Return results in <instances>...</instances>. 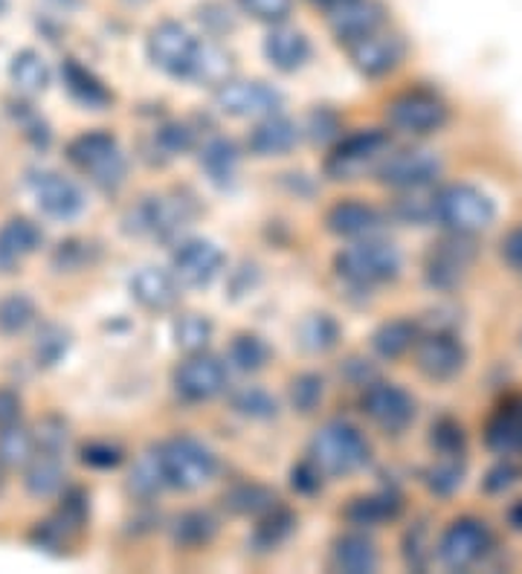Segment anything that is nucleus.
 <instances>
[{
    "mask_svg": "<svg viewBox=\"0 0 522 574\" xmlns=\"http://www.w3.org/2000/svg\"><path fill=\"white\" fill-rule=\"evenodd\" d=\"M490 542V528L485 519H476V516H459L453 523L447 525L441 540H438V560L444 563L447 569H471L473 563H479L485 554H488Z\"/></svg>",
    "mask_w": 522,
    "mask_h": 574,
    "instance_id": "nucleus-8",
    "label": "nucleus"
},
{
    "mask_svg": "<svg viewBox=\"0 0 522 574\" xmlns=\"http://www.w3.org/2000/svg\"><path fill=\"white\" fill-rule=\"evenodd\" d=\"M299 140V128L290 122L287 117H278V113H270L259 122V125L250 131V140H247V148L256 154V157H278V154H287Z\"/></svg>",
    "mask_w": 522,
    "mask_h": 574,
    "instance_id": "nucleus-24",
    "label": "nucleus"
},
{
    "mask_svg": "<svg viewBox=\"0 0 522 574\" xmlns=\"http://www.w3.org/2000/svg\"><path fill=\"white\" fill-rule=\"evenodd\" d=\"M508 523L514 525L517 531H522V499L520 502H514V505H511V511H508Z\"/></svg>",
    "mask_w": 522,
    "mask_h": 574,
    "instance_id": "nucleus-59",
    "label": "nucleus"
},
{
    "mask_svg": "<svg viewBox=\"0 0 522 574\" xmlns=\"http://www.w3.org/2000/svg\"><path fill=\"white\" fill-rule=\"evenodd\" d=\"M290 481H294V488L299 490V493H308V497H311V493H317V490L322 488V470L308 458V462H299V465L294 467Z\"/></svg>",
    "mask_w": 522,
    "mask_h": 574,
    "instance_id": "nucleus-53",
    "label": "nucleus"
},
{
    "mask_svg": "<svg viewBox=\"0 0 522 574\" xmlns=\"http://www.w3.org/2000/svg\"><path fill=\"white\" fill-rule=\"evenodd\" d=\"M0 9H3V0H0Z\"/></svg>",
    "mask_w": 522,
    "mask_h": 574,
    "instance_id": "nucleus-63",
    "label": "nucleus"
},
{
    "mask_svg": "<svg viewBox=\"0 0 522 574\" xmlns=\"http://www.w3.org/2000/svg\"><path fill=\"white\" fill-rule=\"evenodd\" d=\"M282 94L273 85L264 82H221L215 91V105L224 113L238 119H264L270 113H278L282 108Z\"/></svg>",
    "mask_w": 522,
    "mask_h": 574,
    "instance_id": "nucleus-13",
    "label": "nucleus"
},
{
    "mask_svg": "<svg viewBox=\"0 0 522 574\" xmlns=\"http://www.w3.org/2000/svg\"><path fill=\"white\" fill-rule=\"evenodd\" d=\"M499 253H502V259H506L511 267L522 271V224L520 227L511 229V232L502 238V247H499Z\"/></svg>",
    "mask_w": 522,
    "mask_h": 574,
    "instance_id": "nucleus-57",
    "label": "nucleus"
},
{
    "mask_svg": "<svg viewBox=\"0 0 522 574\" xmlns=\"http://www.w3.org/2000/svg\"><path fill=\"white\" fill-rule=\"evenodd\" d=\"M131 296L149 311H169L180 299L175 273H166L161 267H140L131 276Z\"/></svg>",
    "mask_w": 522,
    "mask_h": 574,
    "instance_id": "nucleus-22",
    "label": "nucleus"
},
{
    "mask_svg": "<svg viewBox=\"0 0 522 574\" xmlns=\"http://www.w3.org/2000/svg\"><path fill=\"white\" fill-rule=\"evenodd\" d=\"M163 485H166V481H163L157 456H143L140 458V465L131 470V485H128V488H131V493H137L140 499H149L154 497Z\"/></svg>",
    "mask_w": 522,
    "mask_h": 574,
    "instance_id": "nucleus-45",
    "label": "nucleus"
},
{
    "mask_svg": "<svg viewBox=\"0 0 522 574\" xmlns=\"http://www.w3.org/2000/svg\"><path fill=\"white\" fill-rule=\"evenodd\" d=\"M229 360L236 366L238 372H259L264 369L270 360V348L268 343L256 334H238L233 343H229Z\"/></svg>",
    "mask_w": 522,
    "mask_h": 574,
    "instance_id": "nucleus-37",
    "label": "nucleus"
},
{
    "mask_svg": "<svg viewBox=\"0 0 522 574\" xmlns=\"http://www.w3.org/2000/svg\"><path fill=\"white\" fill-rule=\"evenodd\" d=\"M432 218L450 232L476 236V232L494 224L497 206L488 194L471 187V183H450V187L438 189L436 198H432Z\"/></svg>",
    "mask_w": 522,
    "mask_h": 574,
    "instance_id": "nucleus-2",
    "label": "nucleus"
},
{
    "mask_svg": "<svg viewBox=\"0 0 522 574\" xmlns=\"http://www.w3.org/2000/svg\"><path fill=\"white\" fill-rule=\"evenodd\" d=\"M325 224H329V229L334 232V236H343V238H369L375 236L380 227H383V215H380L371 203H363V201H354V198H348V201H340L334 203L329 210V215H325Z\"/></svg>",
    "mask_w": 522,
    "mask_h": 574,
    "instance_id": "nucleus-21",
    "label": "nucleus"
},
{
    "mask_svg": "<svg viewBox=\"0 0 522 574\" xmlns=\"http://www.w3.org/2000/svg\"><path fill=\"white\" fill-rule=\"evenodd\" d=\"M203 41L194 38L183 24L163 21L149 33V59L175 79H192L198 59H201Z\"/></svg>",
    "mask_w": 522,
    "mask_h": 574,
    "instance_id": "nucleus-6",
    "label": "nucleus"
},
{
    "mask_svg": "<svg viewBox=\"0 0 522 574\" xmlns=\"http://www.w3.org/2000/svg\"><path fill=\"white\" fill-rule=\"evenodd\" d=\"M404 558L413 569L427 566V560H430V551H427V528H424V525H415V528H410V531H406Z\"/></svg>",
    "mask_w": 522,
    "mask_h": 574,
    "instance_id": "nucleus-51",
    "label": "nucleus"
},
{
    "mask_svg": "<svg viewBox=\"0 0 522 574\" xmlns=\"http://www.w3.org/2000/svg\"><path fill=\"white\" fill-rule=\"evenodd\" d=\"M24 467H26L24 488L29 497L47 499L52 497V493H59L61 485H64V465H61L59 453L38 450V453H33V458H29Z\"/></svg>",
    "mask_w": 522,
    "mask_h": 574,
    "instance_id": "nucleus-28",
    "label": "nucleus"
},
{
    "mask_svg": "<svg viewBox=\"0 0 522 574\" xmlns=\"http://www.w3.org/2000/svg\"><path fill=\"white\" fill-rule=\"evenodd\" d=\"M157 465H161L163 481L175 490H198L215 476L218 458L203 441L177 435L157 450Z\"/></svg>",
    "mask_w": 522,
    "mask_h": 574,
    "instance_id": "nucleus-3",
    "label": "nucleus"
},
{
    "mask_svg": "<svg viewBox=\"0 0 522 574\" xmlns=\"http://www.w3.org/2000/svg\"><path fill=\"white\" fill-rule=\"evenodd\" d=\"M296 525V516L287 511V507H278L273 505L264 514V519L259 523V528H256V537H253V546L261 551H270L276 549L278 542H285L287 537H290V531H294Z\"/></svg>",
    "mask_w": 522,
    "mask_h": 574,
    "instance_id": "nucleus-35",
    "label": "nucleus"
},
{
    "mask_svg": "<svg viewBox=\"0 0 522 574\" xmlns=\"http://www.w3.org/2000/svg\"><path fill=\"white\" fill-rule=\"evenodd\" d=\"M441 175V157L430 148H404L387 154L378 166V180L392 189H422L430 187Z\"/></svg>",
    "mask_w": 522,
    "mask_h": 574,
    "instance_id": "nucleus-12",
    "label": "nucleus"
},
{
    "mask_svg": "<svg viewBox=\"0 0 522 574\" xmlns=\"http://www.w3.org/2000/svg\"><path fill=\"white\" fill-rule=\"evenodd\" d=\"M70 334L61 325H44L35 337V360L38 366H56L61 357L68 355Z\"/></svg>",
    "mask_w": 522,
    "mask_h": 574,
    "instance_id": "nucleus-42",
    "label": "nucleus"
},
{
    "mask_svg": "<svg viewBox=\"0 0 522 574\" xmlns=\"http://www.w3.org/2000/svg\"><path fill=\"white\" fill-rule=\"evenodd\" d=\"M82 462L91 467H117L122 462V450L108 441H93V444L82 447Z\"/></svg>",
    "mask_w": 522,
    "mask_h": 574,
    "instance_id": "nucleus-52",
    "label": "nucleus"
},
{
    "mask_svg": "<svg viewBox=\"0 0 522 574\" xmlns=\"http://www.w3.org/2000/svg\"><path fill=\"white\" fill-rule=\"evenodd\" d=\"M70 163L82 169L87 178L102 189H117L122 187L128 171V160L122 148H119L117 136L108 131H87L79 134L73 143L68 145Z\"/></svg>",
    "mask_w": 522,
    "mask_h": 574,
    "instance_id": "nucleus-5",
    "label": "nucleus"
},
{
    "mask_svg": "<svg viewBox=\"0 0 522 574\" xmlns=\"http://www.w3.org/2000/svg\"><path fill=\"white\" fill-rule=\"evenodd\" d=\"M378 549L366 534H346L334 542V551H331V566L337 572L369 574L378 569Z\"/></svg>",
    "mask_w": 522,
    "mask_h": 574,
    "instance_id": "nucleus-27",
    "label": "nucleus"
},
{
    "mask_svg": "<svg viewBox=\"0 0 522 574\" xmlns=\"http://www.w3.org/2000/svg\"><path fill=\"white\" fill-rule=\"evenodd\" d=\"M52 3H59V7H76L79 0H52Z\"/></svg>",
    "mask_w": 522,
    "mask_h": 574,
    "instance_id": "nucleus-61",
    "label": "nucleus"
},
{
    "mask_svg": "<svg viewBox=\"0 0 522 574\" xmlns=\"http://www.w3.org/2000/svg\"><path fill=\"white\" fill-rule=\"evenodd\" d=\"M329 24L331 33L337 35V41L354 44L383 24V7L375 0H346V3L331 9Z\"/></svg>",
    "mask_w": 522,
    "mask_h": 574,
    "instance_id": "nucleus-19",
    "label": "nucleus"
},
{
    "mask_svg": "<svg viewBox=\"0 0 522 574\" xmlns=\"http://www.w3.org/2000/svg\"><path fill=\"white\" fill-rule=\"evenodd\" d=\"M87 259L85 244H79V241H68V244H59L56 255H52V264L59 267V271H79Z\"/></svg>",
    "mask_w": 522,
    "mask_h": 574,
    "instance_id": "nucleus-54",
    "label": "nucleus"
},
{
    "mask_svg": "<svg viewBox=\"0 0 522 574\" xmlns=\"http://www.w3.org/2000/svg\"><path fill=\"white\" fill-rule=\"evenodd\" d=\"M313 3H317V7L334 9V7H340V3H346V0H313Z\"/></svg>",
    "mask_w": 522,
    "mask_h": 574,
    "instance_id": "nucleus-60",
    "label": "nucleus"
},
{
    "mask_svg": "<svg viewBox=\"0 0 522 574\" xmlns=\"http://www.w3.org/2000/svg\"><path fill=\"white\" fill-rule=\"evenodd\" d=\"M352 47L354 68L360 70L363 76H387L389 70L398 68V61L404 59V41L398 35H380L378 29L369 35L357 38Z\"/></svg>",
    "mask_w": 522,
    "mask_h": 574,
    "instance_id": "nucleus-18",
    "label": "nucleus"
},
{
    "mask_svg": "<svg viewBox=\"0 0 522 574\" xmlns=\"http://www.w3.org/2000/svg\"><path fill=\"white\" fill-rule=\"evenodd\" d=\"M387 119L404 134H432L447 122V105L430 91H406L389 101Z\"/></svg>",
    "mask_w": 522,
    "mask_h": 574,
    "instance_id": "nucleus-10",
    "label": "nucleus"
},
{
    "mask_svg": "<svg viewBox=\"0 0 522 574\" xmlns=\"http://www.w3.org/2000/svg\"><path fill=\"white\" fill-rule=\"evenodd\" d=\"M9 76H12V85L21 91V94H44L47 85H50V68L44 61L41 52L35 50H21L15 52V59L9 64Z\"/></svg>",
    "mask_w": 522,
    "mask_h": 574,
    "instance_id": "nucleus-30",
    "label": "nucleus"
},
{
    "mask_svg": "<svg viewBox=\"0 0 522 574\" xmlns=\"http://www.w3.org/2000/svg\"><path fill=\"white\" fill-rule=\"evenodd\" d=\"M212 339V322L201 313H186L175 322V343L177 348H183L189 355L194 351H203L206 343Z\"/></svg>",
    "mask_w": 522,
    "mask_h": 574,
    "instance_id": "nucleus-39",
    "label": "nucleus"
},
{
    "mask_svg": "<svg viewBox=\"0 0 522 574\" xmlns=\"http://www.w3.org/2000/svg\"><path fill=\"white\" fill-rule=\"evenodd\" d=\"M44 241V232L29 218H9L0 227V273H12L21 259L33 255Z\"/></svg>",
    "mask_w": 522,
    "mask_h": 574,
    "instance_id": "nucleus-23",
    "label": "nucleus"
},
{
    "mask_svg": "<svg viewBox=\"0 0 522 574\" xmlns=\"http://www.w3.org/2000/svg\"><path fill=\"white\" fill-rule=\"evenodd\" d=\"M35 320V302L24 294H12L0 299V331L3 334H21Z\"/></svg>",
    "mask_w": 522,
    "mask_h": 574,
    "instance_id": "nucleus-41",
    "label": "nucleus"
},
{
    "mask_svg": "<svg viewBox=\"0 0 522 574\" xmlns=\"http://www.w3.org/2000/svg\"><path fill=\"white\" fill-rule=\"evenodd\" d=\"M157 143H161V148L169 154V157H175V154H183L192 148L194 134L189 131V125H183V122H169V125L161 128Z\"/></svg>",
    "mask_w": 522,
    "mask_h": 574,
    "instance_id": "nucleus-48",
    "label": "nucleus"
},
{
    "mask_svg": "<svg viewBox=\"0 0 522 574\" xmlns=\"http://www.w3.org/2000/svg\"><path fill=\"white\" fill-rule=\"evenodd\" d=\"M203 169L210 171V178L215 183H229L233 175H236L238 166V148L229 140H212L206 148H203Z\"/></svg>",
    "mask_w": 522,
    "mask_h": 574,
    "instance_id": "nucleus-38",
    "label": "nucleus"
},
{
    "mask_svg": "<svg viewBox=\"0 0 522 574\" xmlns=\"http://www.w3.org/2000/svg\"><path fill=\"white\" fill-rule=\"evenodd\" d=\"M467 363L462 339L450 331H432L415 343V366L422 369L430 381H453Z\"/></svg>",
    "mask_w": 522,
    "mask_h": 574,
    "instance_id": "nucleus-15",
    "label": "nucleus"
},
{
    "mask_svg": "<svg viewBox=\"0 0 522 574\" xmlns=\"http://www.w3.org/2000/svg\"><path fill=\"white\" fill-rule=\"evenodd\" d=\"M462 456H441V462L427 470V488H430L436 497H450L453 490L462 488Z\"/></svg>",
    "mask_w": 522,
    "mask_h": 574,
    "instance_id": "nucleus-43",
    "label": "nucleus"
},
{
    "mask_svg": "<svg viewBox=\"0 0 522 574\" xmlns=\"http://www.w3.org/2000/svg\"><path fill=\"white\" fill-rule=\"evenodd\" d=\"M398 215L404 220H413V224H424V220L432 218V198L424 201V198H401L398 201Z\"/></svg>",
    "mask_w": 522,
    "mask_h": 574,
    "instance_id": "nucleus-55",
    "label": "nucleus"
},
{
    "mask_svg": "<svg viewBox=\"0 0 522 574\" xmlns=\"http://www.w3.org/2000/svg\"><path fill=\"white\" fill-rule=\"evenodd\" d=\"M322 400V381L317 374H299L290 383V404L296 412L311 415Z\"/></svg>",
    "mask_w": 522,
    "mask_h": 574,
    "instance_id": "nucleus-46",
    "label": "nucleus"
},
{
    "mask_svg": "<svg viewBox=\"0 0 522 574\" xmlns=\"http://www.w3.org/2000/svg\"><path fill=\"white\" fill-rule=\"evenodd\" d=\"M363 412L378 423L380 430L389 435L404 432L415 421V400L404 386L398 383H369L360 397Z\"/></svg>",
    "mask_w": 522,
    "mask_h": 574,
    "instance_id": "nucleus-11",
    "label": "nucleus"
},
{
    "mask_svg": "<svg viewBox=\"0 0 522 574\" xmlns=\"http://www.w3.org/2000/svg\"><path fill=\"white\" fill-rule=\"evenodd\" d=\"M233 406H236L241 415H247V418H273V415H276V400L259 386L241 388V392L233 397Z\"/></svg>",
    "mask_w": 522,
    "mask_h": 574,
    "instance_id": "nucleus-47",
    "label": "nucleus"
},
{
    "mask_svg": "<svg viewBox=\"0 0 522 574\" xmlns=\"http://www.w3.org/2000/svg\"><path fill=\"white\" fill-rule=\"evenodd\" d=\"M485 444L499 456L522 453V395H511L494 409L485 423Z\"/></svg>",
    "mask_w": 522,
    "mask_h": 574,
    "instance_id": "nucleus-20",
    "label": "nucleus"
},
{
    "mask_svg": "<svg viewBox=\"0 0 522 574\" xmlns=\"http://www.w3.org/2000/svg\"><path fill=\"white\" fill-rule=\"evenodd\" d=\"M218 523L206 511H189L175 523V542L183 549H201L215 537Z\"/></svg>",
    "mask_w": 522,
    "mask_h": 574,
    "instance_id": "nucleus-36",
    "label": "nucleus"
},
{
    "mask_svg": "<svg viewBox=\"0 0 522 574\" xmlns=\"http://www.w3.org/2000/svg\"><path fill=\"white\" fill-rule=\"evenodd\" d=\"M389 152V134L380 128L354 131L340 140L337 148L325 160V175L334 180H357L366 169H371Z\"/></svg>",
    "mask_w": 522,
    "mask_h": 574,
    "instance_id": "nucleus-7",
    "label": "nucleus"
},
{
    "mask_svg": "<svg viewBox=\"0 0 522 574\" xmlns=\"http://www.w3.org/2000/svg\"><path fill=\"white\" fill-rule=\"evenodd\" d=\"M415 343H418V328H415V322L410 320L383 322V325L375 331V337H371L375 351H378L380 357H387V360H398V357L406 355Z\"/></svg>",
    "mask_w": 522,
    "mask_h": 574,
    "instance_id": "nucleus-31",
    "label": "nucleus"
},
{
    "mask_svg": "<svg viewBox=\"0 0 522 574\" xmlns=\"http://www.w3.org/2000/svg\"><path fill=\"white\" fill-rule=\"evenodd\" d=\"M517 476H520V470H517L514 465H508V462H502V465H497V467H494V470H490L488 476H485V490H488V493H499V490H508L517 481Z\"/></svg>",
    "mask_w": 522,
    "mask_h": 574,
    "instance_id": "nucleus-56",
    "label": "nucleus"
},
{
    "mask_svg": "<svg viewBox=\"0 0 522 574\" xmlns=\"http://www.w3.org/2000/svg\"><path fill=\"white\" fill-rule=\"evenodd\" d=\"M245 12H250L259 21H285L294 9V0H238Z\"/></svg>",
    "mask_w": 522,
    "mask_h": 574,
    "instance_id": "nucleus-50",
    "label": "nucleus"
},
{
    "mask_svg": "<svg viewBox=\"0 0 522 574\" xmlns=\"http://www.w3.org/2000/svg\"><path fill=\"white\" fill-rule=\"evenodd\" d=\"M229 70H233V61L221 47L215 44H203L201 59H198V68L192 73V82H201V85H221L227 82Z\"/></svg>",
    "mask_w": 522,
    "mask_h": 574,
    "instance_id": "nucleus-40",
    "label": "nucleus"
},
{
    "mask_svg": "<svg viewBox=\"0 0 522 574\" xmlns=\"http://www.w3.org/2000/svg\"><path fill=\"white\" fill-rule=\"evenodd\" d=\"M334 271H337L340 279H346L348 285H383V282L398 279V273H401V253H398V247L389 244V241L366 238L360 244L346 247V250H340V253L334 255Z\"/></svg>",
    "mask_w": 522,
    "mask_h": 574,
    "instance_id": "nucleus-4",
    "label": "nucleus"
},
{
    "mask_svg": "<svg viewBox=\"0 0 522 574\" xmlns=\"http://www.w3.org/2000/svg\"><path fill=\"white\" fill-rule=\"evenodd\" d=\"M126 3H131V7H140V3H145V0H126Z\"/></svg>",
    "mask_w": 522,
    "mask_h": 574,
    "instance_id": "nucleus-62",
    "label": "nucleus"
},
{
    "mask_svg": "<svg viewBox=\"0 0 522 574\" xmlns=\"http://www.w3.org/2000/svg\"><path fill=\"white\" fill-rule=\"evenodd\" d=\"M17 415H21V397L12 388H0V427L15 423Z\"/></svg>",
    "mask_w": 522,
    "mask_h": 574,
    "instance_id": "nucleus-58",
    "label": "nucleus"
},
{
    "mask_svg": "<svg viewBox=\"0 0 522 574\" xmlns=\"http://www.w3.org/2000/svg\"><path fill=\"white\" fill-rule=\"evenodd\" d=\"M337 339L340 325L329 313H311V316L299 325V343H302L305 351H313V355L331 351V348L337 346Z\"/></svg>",
    "mask_w": 522,
    "mask_h": 574,
    "instance_id": "nucleus-33",
    "label": "nucleus"
},
{
    "mask_svg": "<svg viewBox=\"0 0 522 574\" xmlns=\"http://www.w3.org/2000/svg\"><path fill=\"white\" fill-rule=\"evenodd\" d=\"M61 76H64V85H68L70 96L76 101H82V105H87V108L102 110L114 101V94H110L108 87L102 85L99 79L93 76L87 68H82L79 61H64V64H61Z\"/></svg>",
    "mask_w": 522,
    "mask_h": 574,
    "instance_id": "nucleus-29",
    "label": "nucleus"
},
{
    "mask_svg": "<svg viewBox=\"0 0 522 574\" xmlns=\"http://www.w3.org/2000/svg\"><path fill=\"white\" fill-rule=\"evenodd\" d=\"M35 453V435L24 430L21 423L0 427V465L3 467H24Z\"/></svg>",
    "mask_w": 522,
    "mask_h": 574,
    "instance_id": "nucleus-34",
    "label": "nucleus"
},
{
    "mask_svg": "<svg viewBox=\"0 0 522 574\" xmlns=\"http://www.w3.org/2000/svg\"><path fill=\"white\" fill-rule=\"evenodd\" d=\"M224 505L233 511V514H245V516H264L270 507L276 505V497L273 490L261 488V485H236V488L224 493Z\"/></svg>",
    "mask_w": 522,
    "mask_h": 574,
    "instance_id": "nucleus-32",
    "label": "nucleus"
},
{
    "mask_svg": "<svg viewBox=\"0 0 522 574\" xmlns=\"http://www.w3.org/2000/svg\"><path fill=\"white\" fill-rule=\"evenodd\" d=\"M430 444L438 456H462L464 453V430L455 418H438L430 430Z\"/></svg>",
    "mask_w": 522,
    "mask_h": 574,
    "instance_id": "nucleus-44",
    "label": "nucleus"
},
{
    "mask_svg": "<svg viewBox=\"0 0 522 574\" xmlns=\"http://www.w3.org/2000/svg\"><path fill=\"white\" fill-rule=\"evenodd\" d=\"M308 456L320 467L322 476H348L369 465L371 447L357 427L346 421H329L311 439Z\"/></svg>",
    "mask_w": 522,
    "mask_h": 574,
    "instance_id": "nucleus-1",
    "label": "nucleus"
},
{
    "mask_svg": "<svg viewBox=\"0 0 522 574\" xmlns=\"http://www.w3.org/2000/svg\"><path fill=\"white\" fill-rule=\"evenodd\" d=\"M33 194L38 210L56 220H73L85 210V194L70 178L59 171H38L33 175Z\"/></svg>",
    "mask_w": 522,
    "mask_h": 574,
    "instance_id": "nucleus-17",
    "label": "nucleus"
},
{
    "mask_svg": "<svg viewBox=\"0 0 522 574\" xmlns=\"http://www.w3.org/2000/svg\"><path fill=\"white\" fill-rule=\"evenodd\" d=\"M476 259V241L467 232H450L441 238L438 244L427 253V264H424V279L436 290H453L462 285L464 273Z\"/></svg>",
    "mask_w": 522,
    "mask_h": 574,
    "instance_id": "nucleus-9",
    "label": "nucleus"
},
{
    "mask_svg": "<svg viewBox=\"0 0 522 574\" xmlns=\"http://www.w3.org/2000/svg\"><path fill=\"white\" fill-rule=\"evenodd\" d=\"M401 511H404V499L398 497L395 490H380V493L352 499L343 516L357 528H378L383 523H392Z\"/></svg>",
    "mask_w": 522,
    "mask_h": 574,
    "instance_id": "nucleus-25",
    "label": "nucleus"
},
{
    "mask_svg": "<svg viewBox=\"0 0 522 574\" xmlns=\"http://www.w3.org/2000/svg\"><path fill=\"white\" fill-rule=\"evenodd\" d=\"M175 388L177 395L192 400V404L212 400V397L221 395V392L227 388V366L221 363L218 357L194 351L189 360H183V363L177 366Z\"/></svg>",
    "mask_w": 522,
    "mask_h": 574,
    "instance_id": "nucleus-14",
    "label": "nucleus"
},
{
    "mask_svg": "<svg viewBox=\"0 0 522 574\" xmlns=\"http://www.w3.org/2000/svg\"><path fill=\"white\" fill-rule=\"evenodd\" d=\"M35 444L38 450H50V453H61L68 444V427L61 418H44L35 432Z\"/></svg>",
    "mask_w": 522,
    "mask_h": 574,
    "instance_id": "nucleus-49",
    "label": "nucleus"
},
{
    "mask_svg": "<svg viewBox=\"0 0 522 574\" xmlns=\"http://www.w3.org/2000/svg\"><path fill=\"white\" fill-rule=\"evenodd\" d=\"M175 279L186 287H206L224 271V253L206 238H186L171 255Z\"/></svg>",
    "mask_w": 522,
    "mask_h": 574,
    "instance_id": "nucleus-16",
    "label": "nucleus"
},
{
    "mask_svg": "<svg viewBox=\"0 0 522 574\" xmlns=\"http://www.w3.org/2000/svg\"><path fill=\"white\" fill-rule=\"evenodd\" d=\"M264 56L270 59V64L282 73H294L308 61L311 56V44L305 38L299 29H287V26H278L268 35L264 41Z\"/></svg>",
    "mask_w": 522,
    "mask_h": 574,
    "instance_id": "nucleus-26",
    "label": "nucleus"
}]
</instances>
